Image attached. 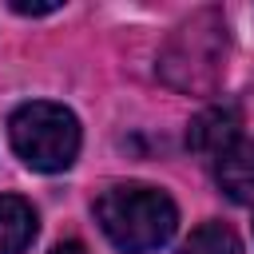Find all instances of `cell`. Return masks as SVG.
<instances>
[{
    "mask_svg": "<svg viewBox=\"0 0 254 254\" xmlns=\"http://www.w3.org/2000/svg\"><path fill=\"white\" fill-rule=\"evenodd\" d=\"M52 254H87V250H83V242H71V238H67V242H56Z\"/></svg>",
    "mask_w": 254,
    "mask_h": 254,
    "instance_id": "cell-9",
    "label": "cell"
},
{
    "mask_svg": "<svg viewBox=\"0 0 254 254\" xmlns=\"http://www.w3.org/2000/svg\"><path fill=\"white\" fill-rule=\"evenodd\" d=\"M238 127H242V115L238 107L230 103H214L206 111H198L187 127V147L202 159H222L234 143H238Z\"/></svg>",
    "mask_w": 254,
    "mask_h": 254,
    "instance_id": "cell-4",
    "label": "cell"
},
{
    "mask_svg": "<svg viewBox=\"0 0 254 254\" xmlns=\"http://www.w3.org/2000/svg\"><path fill=\"white\" fill-rule=\"evenodd\" d=\"M95 222L103 226L111 246H119L123 254H147L175 234L179 210L159 187L119 183L95 198Z\"/></svg>",
    "mask_w": 254,
    "mask_h": 254,
    "instance_id": "cell-2",
    "label": "cell"
},
{
    "mask_svg": "<svg viewBox=\"0 0 254 254\" xmlns=\"http://www.w3.org/2000/svg\"><path fill=\"white\" fill-rule=\"evenodd\" d=\"M226 52H230L226 20L214 8H202L167 36L159 52V75L175 91H190V95L214 91L226 75Z\"/></svg>",
    "mask_w": 254,
    "mask_h": 254,
    "instance_id": "cell-1",
    "label": "cell"
},
{
    "mask_svg": "<svg viewBox=\"0 0 254 254\" xmlns=\"http://www.w3.org/2000/svg\"><path fill=\"white\" fill-rule=\"evenodd\" d=\"M8 139H12V151L32 171H44V175L67 171L75 163V155H79V123H75V115L64 103H48V99L24 103L8 119Z\"/></svg>",
    "mask_w": 254,
    "mask_h": 254,
    "instance_id": "cell-3",
    "label": "cell"
},
{
    "mask_svg": "<svg viewBox=\"0 0 254 254\" xmlns=\"http://www.w3.org/2000/svg\"><path fill=\"white\" fill-rule=\"evenodd\" d=\"M60 4H24V0H12V12H20V16H48Z\"/></svg>",
    "mask_w": 254,
    "mask_h": 254,
    "instance_id": "cell-8",
    "label": "cell"
},
{
    "mask_svg": "<svg viewBox=\"0 0 254 254\" xmlns=\"http://www.w3.org/2000/svg\"><path fill=\"white\" fill-rule=\"evenodd\" d=\"M179 254H242V242L230 226L202 222L198 230H190V238L179 246Z\"/></svg>",
    "mask_w": 254,
    "mask_h": 254,
    "instance_id": "cell-7",
    "label": "cell"
},
{
    "mask_svg": "<svg viewBox=\"0 0 254 254\" xmlns=\"http://www.w3.org/2000/svg\"><path fill=\"white\" fill-rule=\"evenodd\" d=\"M218 187L234 202H254V139H238L218 159Z\"/></svg>",
    "mask_w": 254,
    "mask_h": 254,
    "instance_id": "cell-5",
    "label": "cell"
},
{
    "mask_svg": "<svg viewBox=\"0 0 254 254\" xmlns=\"http://www.w3.org/2000/svg\"><path fill=\"white\" fill-rule=\"evenodd\" d=\"M32 238H36V210L16 194H0V254H20Z\"/></svg>",
    "mask_w": 254,
    "mask_h": 254,
    "instance_id": "cell-6",
    "label": "cell"
}]
</instances>
